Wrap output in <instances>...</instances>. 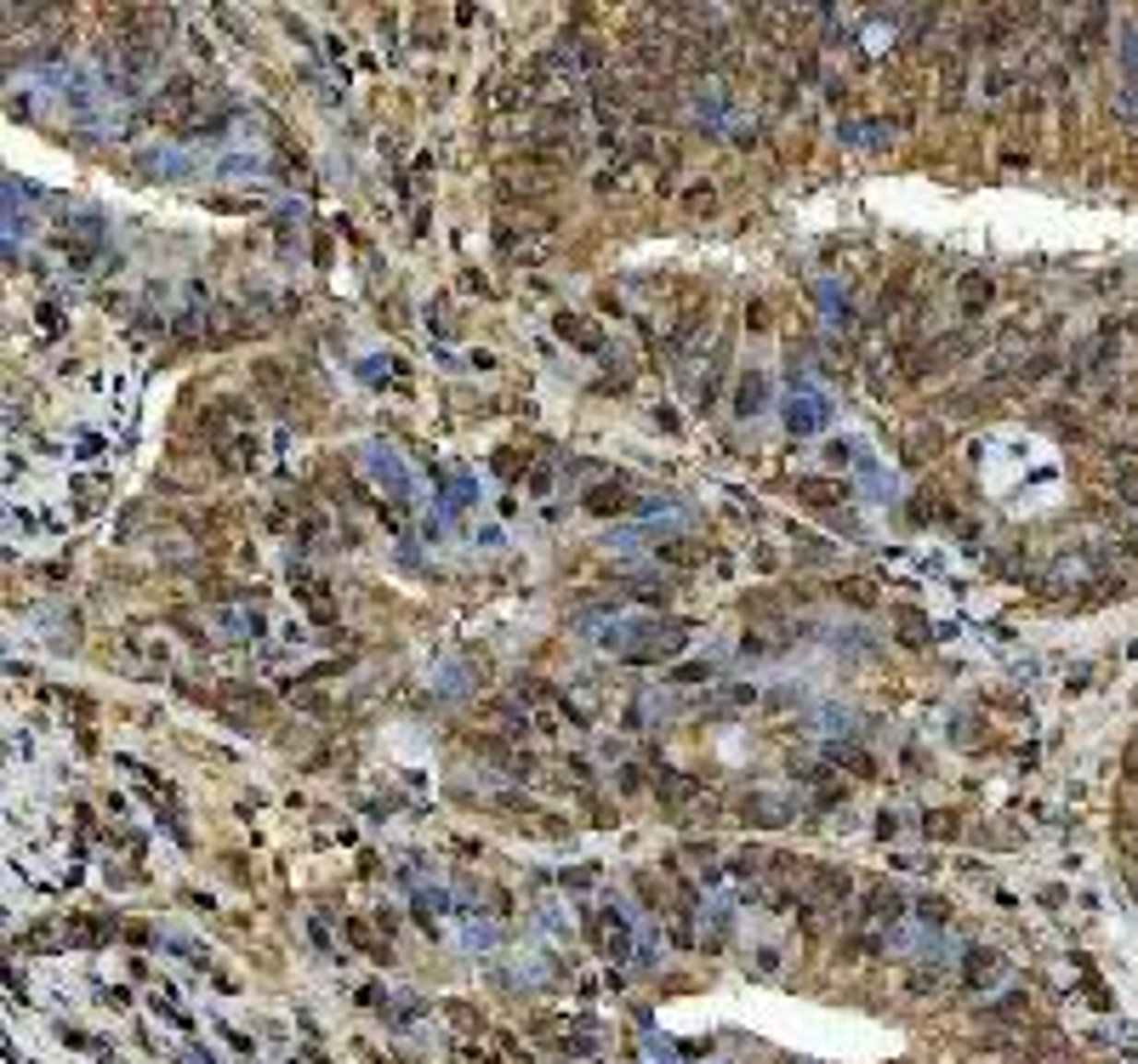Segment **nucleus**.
Returning <instances> with one entry per match:
<instances>
[{
  "label": "nucleus",
  "instance_id": "3",
  "mask_svg": "<svg viewBox=\"0 0 1138 1064\" xmlns=\"http://www.w3.org/2000/svg\"><path fill=\"white\" fill-rule=\"evenodd\" d=\"M757 405H763V382H757V376H752V382H746V387H741V410H746V416H752V410H757Z\"/></svg>",
  "mask_w": 1138,
  "mask_h": 1064
},
{
  "label": "nucleus",
  "instance_id": "2",
  "mask_svg": "<svg viewBox=\"0 0 1138 1064\" xmlns=\"http://www.w3.org/2000/svg\"><path fill=\"white\" fill-rule=\"evenodd\" d=\"M364 455H371V473H376V479H382V484H387L393 495H410V479H405V467H398V455H393V450L371 444Z\"/></svg>",
  "mask_w": 1138,
  "mask_h": 1064
},
{
  "label": "nucleus",
  "instance_id": "1",
  "mask_svg": "<svg viewBox=\"0 0 1138 1064\" xmlns=\"http://www.w3.org/2000/svg\"><path fill=\"white\" fill-rule=\"evenodd\" d=\"M825 416H831V405L820 393H802V398L791 393V405H786V427H791V433H820Z\"/></svg>",
  "mask_w": 1138,
  "mask_h": 1064
}]
</instances>
